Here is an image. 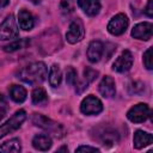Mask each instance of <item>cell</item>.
<instances>
[{"instance_id":"6da1fadb","label":"cell","mask_w":153,"mask_h":153,"mask_svg":"<svg viewBox=\"0 0 153 153\" xmlns=\"http://www.w3.org/2000/svg\"><path fill=\"white\" fill-rule=\"evenodd\" d=\"M47 76V66L44 62H33L18 73V78L30 85H36L45 80Z\"/></svg>"},{"instance_id":"7a4b0ae2","label":"cell","mask_w":153,"mask_h":153,"mask_svg":"<svg viewBox=\"0 0 153 153\" xmlns=\"http://www.w3.org/2000/svg\"><path fill=\"white\" fill-rule=\"evenodd\" d=\"M32 122L35 126L44 129L45 131L51 133L53 135H55L56 137H62L65 134V129L61 124H59L57 122L41 115V114H33L32 115Z\"/></svg>"},{"instance_id":"3957f363","label":"cell","mask_w":153,"mask_h":153,"mask_svg":"<svg viewBox=\"0 0 153 153\" xmlns=\"http://www.w3.org/2000/svg\"><path fill=\"white\" fill-rule=\"evenodd\" d=\"M61 45L60 33L55 30L45 31L41 37V49L45 54H51Z\"/></svg>"},{"instance_id":"277c9868","label":"cell","mask_w":153,"mask_h":153,"mask_svg":"<svg viewBox=\"0 0 153 153\" xmlns=\"http://www.w3.org/2000/svg\"><path fill=\"white\" fill-rule=\"evenodd\" d=\"M25 118H26L25 110H18V111H16L14 115L10 120H7L4 124L0 126V139L4 137L5 135H7V134H10V133H12L14 130H17L22 126V123L25 121Z\"/></svg>"},{"instance_id":"5b68a950","label":"cell","mask_w":153,"mask_h":153,"mask_svg":"<svg viewBox=\"0 0 153 153\" xmlns=\"http://www.w3.org/2000/svg\"><path fill=\"white\" fill-rule=\"evenodd\" d=\"M19 36V29L17 26L13 14H10L0 24V39L6 41L10 38H16Z\"/></svg>"},{"instance_id":"8992f818","label":"cell","mask_w":153,"mask_h":153,"mask_svg":"<svg viewBox=\"0 0 153 153\" xmlns=\"http://www.w3.org/2000/svg\"><path fill=\"white\" fill-rule=\"evenodd\" d=\"M149 114H151V110L148 105L143 103H139L129 109V111L127 112V117L129 121L134 123H141V122H145L151 116Z\"/></svg>"},{"instance_id":"52a82bcc","label":"cell","mask_w":153,"mask_h":153,"mask_svg":"<svg viewBox=\"0 0 153 153\" xmlns=\"http://www.w3.org/2000/svg\"><path fill=\"white\" fill-rule=\"evenodd\" d=\"M128 27V18L123 13L116 14L108 24V31L114 36L122 35Z\"/></svg>"},{"instance_id":"ba28073f","label":"cell","mask_w":153,"mask_h":153,"mask_svg":"<svg viewBox=\"0 0 153 153\" xmlns=\"http://www.w3.org/2000/svg\"><path fill=\"white\" fill-rule=\"evenodd\" d=\"M80 110L85 115H98L103 110V104L97 97L91 94L84 98L80 105Z\"/></svg>"},{"instance_id":"9c48e42d","label":"cell","mask_w":153,"mask_h":153,"mask_svg":"<svg viewBox=\"0 0 153 153\" xmlns=\"http://www.w3.org/2000/svg\"><path fill=\"white\" fill-rule=\"evenodd\" d=\"M85 36V29L80 19H75L69 24L68 31L66 32V38L69 43L74 44L80 42Z\"/></svg>"},{"instance_id":"30bf717a","label":"cell","mask_w":153,"mask_h":153,"mask_svg":"<svg viewBox=\"0 0 153 153\" xmlns=\"http://www.w3.org/2000/svg\"><path fill=\"white\" fill-rule=\"evenodd\" d=\"M133 55L129 50H123L122 54L116 59V61L112 65V69L118 73H124L130 69L133 66Z\"/></svg>"},{"instance_id":"8fae6325","label":"cell","mask_w":153,"mask_h":153,"mask_svg":"<svg viewBox=\"0 0 153 153\" xmlns=\"http://www.w3.org/2000/svg\"><path fill=\"white\" fill-rule=\"evenodd\" d=\"M152 31H153V26L151 23L143 22L140 24H136L133 30H131V36L134 38L137 39H143V41H148L152 37Z\"/></svg>"},{"instance_id":"7c38bea8","label":"cell","mask_w":153,"mask_h":153,"mask_svg":"<svg viewBox=\"0 0 153 153\" xmlns=\"http://www.w3.org/2000/svg\"><path fill=\"white\" fill-rule=\"evenodd\" d=\"M98 139L103 146L111 147L118 142V134L116 130L110 128H103L98 131Z\"/></svg>"},{"instance_id":"4fadbf2b","label":"cell","mask_w":153,"mask_h":153,"mask_svg":"<svg viewBox=\"0 0 153 153\" xmlns=\"http://www.w3.org/2000/svg\"><path fill=\"white\" fill-rule=\"evenodd\" d=\"M78 6L90 17H94L100 11L99 0H78Z\"/></svg>"},{"instance_id":"5bb4252c","label":"cell","mask_w":153,"mask_h":153,"mask_svg":"<svg viewBox=\"0 0 153 153\" xmlns=\"http://www.w3.org/2000/svg\"><path fill=\"white\" fill-rule=\"evenodd\" d=\"M99 92L103 97L105 98H111L115 96L116 93V88H115V81L111 76L105 75L102 81L99 82Z\"/></svg>"},{"instance_id":"9a60e30c","label":"cell","mask_w":153,"mask_h":153,"mask_svg":"<svg viewBox=\"0 0 153 153\" xmlns=\"http://www.w3.org/2000/svg\"><path fill=\"white\" fill-rule=\"evenodd\" d=\"M104 45L100 41H92L87 48V59L91 62H98L103 55Z\"/></svg>"},{"instance_id":"2e32d148","label":"cell","mask_w":153,"mask_h":153,"mask_svg":"<svg viewBox=\"0 0 153 153\" xmlns=\"http://www.w3.org/2000/svg\"><path fill=\"white\" fill-rule=\"evenodd\" d=\"M153 141V137L147 131H143V130H136L134 133V139H133V142H134V147L136 149H140V148H143L148 145H151Z\"/></svg>"},{"instance_id":"e0dca14e","label":"cell","mask_w":153,"mask_h":153,"mask_svg":"<svg viewBox=\"0 0 153 153\" xmlns=\"http://www.w3.org/2000/svg\"><path fill=\"white\" fill-rule=\"evenodd\" d=\"M32 146L38 151H48L51 147V139L47 134H37L32 139Z\"/></svg>"},{"instance_id":"ac0fdd59","label":"cell","mask_w":153,"mask_h":153,"mask_svg":"<svg viewBox=\"0 0 153 153\" xmlns=\"http://www.w3.org/2000/svg\"><path fill=\"white\" fill-rule=\"evenodd\" d=\"M18 22H19V26L23 30H31L35 25V20L32 14L26 11V10H20L18 13Z\"/></svg>"},{"instance_id":"d6986e66","label":"cell","mask_w":153,"mask_h":153,"mask_svg":"<svg viewBox=\"0 0 153 153\" xmlns=\"http://www.w3.org/2000/svg\"><path fill=\"white\" fill-rule=\"evenodd\" d=\"M8 92H10V97L16 103H23L26 99V90L20 85H11Z\"/></svg>"},{"instance_id":"ffe728a7","label":"cell","mask_w":153,"mask_h":153,"mask_svg":"<svg viewBox=\"0 0 153 153\" xmlns=\"http://www.w3.org/2000/svg\"><path fill=\"white\" fill-rule=\"evenodd\" d=\"M61 79H62V74H61V68L59 65L54 63L51 67H50V71H49V82L53 87H56L60 85L61 82Z\"/></svg>"},{"instance_id":"44dd1931","label":"cell","mask_w":153,"mask_h":153,"mask_svg":"<svg viewBox=\"0 0 153 153\" xmlns=\"http://www.w3.org/2000/svg\"><path fill=\"white\" fill-rule=\"evenodd\" d=\"M32 103L35 105H45L47 102H48V96H47V92L44 88L42 87H36L33 91H32Z\"/></svg>"},{"instance_id":"7402d4cb","label":"cell","mask_w":153,"mask_h":153,"mask_svg":"<svg viewBox=\"0 0 153 153\" xmlns=\"http://www.w3.org/2000/svg\"><path fill=\"white\" fill-rule=\"evenodd\" d=\"M22 146H20V141L18 139H12L5 143H2L0 146V152H20Z\"/></svg>"},{"instance_id":"603a6c76","label":"cell","mask_w":153,"mask_h":153,"mask_svg":"<svg viewBox=\"0 0 153 153\" xmlns=\"http://www.w3.org/2000/svg\"><path fill=\"white\" fill-rule=\"evenodd\" d=\"M29 43H30L29 38H22V39L14 41V42H12V43L5 45V47H4V50L7 51V53H13V51H16V50H19V49L25 48Z\"/></svg>"},{"instance_id":"cb8c5ba5","label":"cell","mask_w":153,"mask_h":153,"mask_svg":"<svg viewBox=\"0 0 153 153\" xmlns=\"http://www.w3.org/2000/svg\"><path fill=\"white\" fill-rule=\"evenodd\" d=\"M60 10L63 14H69L74 11V0H61Z\"/></svg>"},{"instance_id":"d4e9b609","label":"cell","mask_w":153,"mask_h":153,"mask_svg":"<svg viewBox=\"0 0 153 153\" xmlns=\"http://www.w3.org/2000/svg\"><path fill=\"white\" fill-rule=\"evenodd\" d=\"M66 81L69 85H75L78 79H76V72L73 67H68L66 69Z\"/></svg>"},{"instance_id":"484cf974","label":"cell","mask_w":153,"mask_h":153,"mask_svg":"<svg viewBox=\"0 0 153 153\" xmlns=\"http://www.w3.org/2000/svg\"><path fill=\"white\" fill-rule=\"evenodd\" d=\"M97 76H98V72L97 71H94V69H92L90 67H86L84 69V79H85L86 82H88V84L92 82Z\"/></svg>"},{"instance_id":"4316f807","label":"cell","mask_w":153,"mask_h":153,"mask_svg":"<svg viewBox=\"0 0 153 153\" xmlns=\"http://www.w3.org/2000/svg\"><path fill=\"white\" fill-rule=\"evenodd\" d=\"M152 54H153V49L152 48H148L145 54H143V65L147 69H152L153 68V63H152Z\"/></svg>"},{"instance_id":"83f0119b","label":"cell","mask_w":153,"mask_h":153,"mask_svg":"<svg viewBox=\"0 0 153 153\" xmlns=\"http://www.w3.org/2000/svg\"><path fill=\"white\" fill-rule=\"evenodd\" d=\"M7 102H6V99L4 98V96L2 94H0V120L6 115V112H7Z\"/></svg>"},{"instance_id":"f1b7e54d","label":"cell","mask_w":153,"mask_h":153,"mask_svg":"<svg viewBox=\"0 0 153 153\" xmlns=\"http://www.w3.org/2000/svg\"><path fill=\"white\" fill-rule=\"evenodd\" d=\"M145 14L147 17H153V0H148L146 7H145Z\"/></svg>"},{"instance_id":"f546056e","label":"cell","mask_w":153,"mask_h":153,"mask_svg":"<svg viewBox=\"0 0 153 153\" xmlns=\"http://www.w3.org/2000/svg\"><path fill=\"white\" fill-rule=\"evenodd\" d=\"M76 152H82V151H86V152H99L98 148L96 147H90V146H80L75 149Z\"/></svg>"},{"instance_id":"4dcf8cb0","label":"cell","mask_w":153,"mask_h":153,"mask_svg":"<svg viewBox=\"0 0 153 153\" xmlns=\"http://www.w3.org/2000/svg\"><path fill=\"white\" fill-rule=\"evenodd\" d=\"M7 4H8V0H0V8L1 7H5Z\"/></svg>"},{"instance_id":"1f68e13d","label":"cell","mask_w":153,"mask_h":153,"mask_svg":"<svg viewBox=\"0 0 153 153\" xmlns=\"http://www.w3.org/2000/svg\"><path fill=\"white\" fill-rule=\"evenodd\" d=\"M59 151H68L66 147H61V148H59Z\"/></svg>"}]
</instances>
